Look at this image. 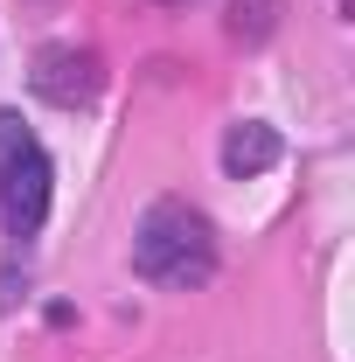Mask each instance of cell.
Listing matches in <instances>:
<instances>
[{"mask_svg":"<svg viewBox=\"0 0 355 362\" xmlns=\"http://www.w3.org/2000/svg\"><path fill=\"white\" fill-rule=\"evenodd\" d=\"M49 188H56V168H49L42 139L14 112H0V216L14 237H35L49 223Z\"/></svg>","mask_w":355,"mask_h":362,"instance_id":"2","label":"cell"},{"mask_svg":"<svg viewBox=\"0 0 355 362\" xmlns=\"http://www.w3.org/2000/svg\"><path fill=\"white\" fill-rule=\"evenodd\" d=\"M133 272L146 286H168V293H195L216 279V230L202 209L188 202H153L133 230Z\"/></svg>","mask_w":355,"mask_h":362,"instance_id":"1","label":"cell"},{"mask_svg":"<svg viewBox=\"0 0 355 362\" xmlns=\"http://www.w3.org/2000/svg\"><path fill=\"white\" fill-rule=\"evenodd\" d=\"M98 56L91 49H42V63H35V90H42L49 105H84L98 98Z\"/></svg>","mask_w":355,"mask_h":362,"instance_id":"3","label":"cell"},{"mask_svg":"<svg viewBox=\"0 0 355 362\" xmlns=\"http://www.w3.org/2000/svg\"><path fill=\"white\" fill-rule=\"evenodd\" d=\"M272 160H279V133H272V126H258V119H244V126H230V133H223V168H230L237 181L265 175Z\"/></svg>","mask_w":355,"mask_h":362,"instance_id":"4","label":"cell"}]
</instances>
